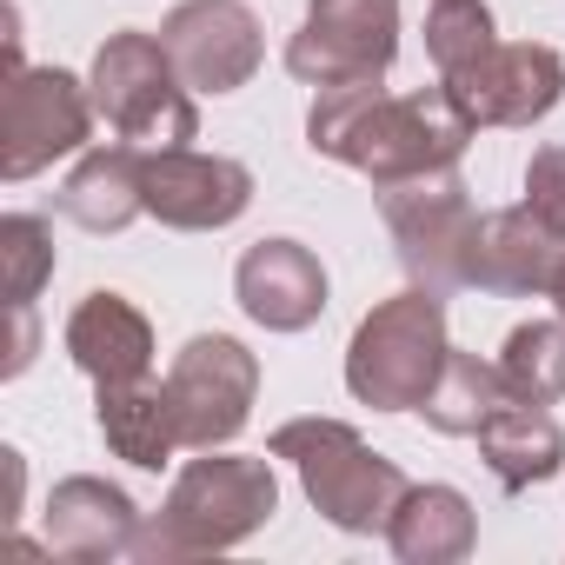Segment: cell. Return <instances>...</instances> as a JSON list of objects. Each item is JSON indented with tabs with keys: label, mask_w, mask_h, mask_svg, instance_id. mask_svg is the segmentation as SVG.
Instances as JSON below:
<instances>
[{
	"label": "cell",
	"mask_w": 565,
	"mask_h": 565,
	"mask_svg": "<svg viewBox=\"0 0 565 565\" xmlns=\"http://www.w3.org/2000/svg\"><path fill=\"white\" fill-rule=\"evenodd\" d=\"M472 134L479 127L459 114V100L446 87L386 94L380 81H347V87H313V114H307L313 153L366 173L373 193L439 173V167H459Z\"/></svg>",
	"instance_id": "obj_1"
},
{
	"label": "cell",
	"mask_w": 565,
	"mask_h": 565,
	"mask_svg": "<svg viewBox=\"0 0 565 565\" xmlns=\"http://www.w3.org/2000/svg\"><path fill=\"white\" fill-rule=\"evenodd\" d=\"M273 512H279L273 459H246V452H220L213 446L193 466H180L167 505L134 539V558H206V552H233Z\"/></svg>",
	"instance_id": "obj_2"
},
{
	"label": "cell",
	"mask_w": 565,
	"mask_h": 565,
	"mask_svg": "<svg viewBox=\"0 0 565 565\" xmlns=\"http://www.w3.org/2000/svg\"><path fill=\"white\" fill-rule=\"evenodd\" d=\"M452 340H446V294L433 287H406L393 300H380L353 347H347V393L373 413H419L439 366H446Z\"/></svg>",
	"instance_id": "obj_3"
},
{
	"label": "cell",
	"mask_w": 565,
	"mask_h": 565,
	"mask_svg": "<svg viewBox=\"0 0 565 565\" xmlns=\"http://www.w3.org/2000/svg\"><path fill=\"white\" fill-rule=\"evenodd\" d=\"M273 459H287L313 499V512L340 532H386L406 499V472L373 452L347 419H287L273 433Z\"/></svg>",
	"instance_id": "obj_4"
},
{
	"label": "cell",
	"mask_w": 565,
	"mask_h": 565,
	"mask_svg": "<svg viewBox=\"0 0 565 565\" xmlns=\"http://www.w3.org/2000/svg\"><path fill=\"white\" fill-rule=\"evenodd\" d=\"M94 114L107 120L114 140L153 153V147H186L200 140V107H193V87L180 81L173 54L153 41V34H107L100 54H94Z\"/></svg>",
	"instance_id": "obj_5"
},
{
	"label": "cell",
	"mask_w": 565,
	"mask_h": 565,
	"mask_svg": "<svg viewBox=\"0 0 565 565\" xmlns=\"http://www.w3.org/2000/svg\"><path fill=\"white\" fill-rule=\"evenodd\" d=\"M380 220L399 246V266L413 273V287H433V294L466 287V239L479 226V206H472L459 167L380 186Z\"/></svg>",
	"instance_id": "obj_6"
},
{
	"label": "cell",
	"mask_w": 565,
	"mask_h": 565,
	"mask_svg": "<svg viewBox=\"0 0 565 565\" xmlns=\"http://www.w3.org/2000/svg\"><path fill=\"white\" fill-rule=\"evenodd\" d=\"M94 87L67 67H14L0 100V180H34L54 160L81 153L94 134Z\"/></svg>",
	"instance_id": "obj_7"
},
{
	"label": "cell",
	"mask_w": 565,
	"mask_h": 565,
	"mask_svg": "<svg viewBox=\"0 0 565 565\" xmlns=\"http://www.w3.org/2000/svg\"><path fill=\"white\" fill-rule=\"evenodd\" d=\"M167 399H173V426L186 452L233 446L259 399V360L233 333H193L167 366Z\"/></svg>",
	"instance_id": "obj_8"
},
{
	"label": "cell",
	"mask_w": 565,
	"mask_h": 565,
	"mask_svg": "<svg viewBox=\"0 0 565 565\" xmlns=\"http://www.w3.org/2000/svg\"><path fill=\"white\" fill-rule=\"evenodd\" d=\"M399 54V0H307V21L287 41V74L307 87L386 81Z\"/></svg>",
	"instance_id": "obj_9"
},
{
	"label": "cell",
	"mask_w": 565,
	"mask_h": 565,
	"mask_svg": "<svg viewBox=\"0 0 565 565\" xmlns=\"http://www.w3.org/2000/svg\"><path fill=\"white\" fill-rule=\"evenodd\" d=\"M140 193L147 213L173 233H220L253 206V173L226 153L200 147H153L140 153Z\"/></svg>",
	"instance_id": "obj_10"
},
{
	"label": "cell",
	"mask_w": 565,
	"mask_h": 565,
	"mask_svg": "<svg viewBox=\"0 0 565 565\" xmlns=\"http://www.w3.org/2000/svg\"><path fill=\"white\" fill-rule=\"evenodd\" d=\"M160 47L193 94H239L266 61V34L246 0H180L160 21Z\"/></svg>",
	"instance_id": "obj_11"
},
{
	"label": "cell",
	"mask_w": 565,
	"mask_h": 565,
	"mask_svg": "<svg viewBox=\"0 0 565 565\" xmlns=\"http://www.w3.org/2000/svg\"><path fill=\"white\" fill-rule=\"evenodd\" d=\"M472 127H532L565 100V61L545 41H499L466 74L439 81Z\"/></svg>",
	"instance_id": "obj_12"
},
{
	"label": "cell",
	"mask_w": 565,
	"mask_h": 565,
	"mask_svg": "<svg viewBox=\"0 0 565 565\" xmlns=\"http://www.w3.org/2000/svg\"><path fill=\"white\" fill-rule=\"evenodd\" d=\"M233 300L266 333H307L327 313V266L300 239H253L233 266Z\"/></svg>",
	"instance_id": "obj_13"
},
{
	"label": "cell",
	"mask_w": 565,
	"mask_h": 565,
	"mask_svg": "<svg viewBox=\"0 0 565 565\" xmlns=\"http://www.w3.org/2000/svg\"><path fill=\"white\" fill-rule=\"evenodd\" d=\"M558 259H565V239L519 200V206L479 213V226L466 239V287L499 294V300H525V294L552 287Z\"/></svg>",
	"instance_id": "obj_14"
},
{
	"label": "cell",
	"mask_w": 565,
	"mask_h": 565,
	"mask_svg": "<svg viewBox=\"0 0 565 565\" xmlns=\"http://www.w3.org/2000/svg\"><path fill=\"white\" fill-rule=\"evenodd\" d=\"M134 539H140V512L120 486L94 479V472H74L54 486L47 499V552L61 558H134Z\"/></svg>",
	"instance_id": "obj_15"
},
{
	"label": "cell",
	"mask_w": 565,
	"mask_h": 565,
	"mask_svg": "<svg viewBox=\"0 0 565 565\" xmlns=\"http://www.w3.org/2000/svg\"><path fill=\"white\" fill-rule=\"evenodd\" d=\"M67 360L94 380V386H120V380H147L153 373V327L127 294H87L67 313Z\"/></svg>",
	"instance_id": "obj_16"
},
{
	"label": "cell",
	"mask_w": 565,
	"mask_h": 565,
	"mask_svg": "<svg viewBox=\"0 0 565 565\" xmlns=\"http://www.w3.org/2000/svg\"><path fill=\"white\" fill-rule=\"evenodd\" d=\"M386 545L399 565H459L479 545L472 499L459 486H406V499L386 519Z\"/></svg>",
	"instance_id": "obj_17"
},
{
	"label": "cell",
	"mask_w": 565,
	"mask_h": 565,
	"mask_svg": "<svg viewBox=\"0 0 565 565\" xmlns=\"http://www.w3.org/2000/svg\"><path fill=\"white\" fill-rule=\"evenodd\" d=\"M94 426L107 439L114 459L127 466H147L160 472L180 446V426H173V399H167V380H120V386H94Z\"/></svg>",
	"instance_id": "obj_18"
},
{
	"label": "cell",
	"mask_w": 565,
	"mask_h": 565,
	"mask_svg": "<svg viewBox=\"0 0 565 565\" xmlns=\"http://www.w3.org/2000/svg\"><path fill=\"white\" fill-rule=\"evenodd\" d=\"M61 213L87 233H127L140 213H147V193H140V147L114 140V147H94L67 186H61Z\"/></svg>",
	"instance_id": "obj_19"
},
{
	"label": "cell",
	"mask_w": 565,
	"mask_h": 565,
	"mask_svg": "<svg viewBox=\"0 0 565 565\" xmlns=\"http://www.w3.org/2000/svg\"><path fill=\"white\" fill-rule=\"evenodd\" d=\"M479 459L492 466V479L505 492H525L539 479H552L565 466V433L545 406H499L486 426H479Z\"/></svg>",
	"instance_id": "obj_20"
},
{
	"label": "cell",
	"mask_w": 565,
	"mask_h": 565,
	"mask_svg": "<svg viewBox=\"0 0 565 565\" xmlns=\"http://www.w3.org/2000/svg\"><path fill=\"white\" fill-rule=\"evenodd\" d=\"M499 406H512V393H505V380H499V360L486 366L479 353H459V347H452L419 413H426V426H433V433L479 439V426H486Z\"/></svg>",
	"instance_id": "obj_21"
},
{
	"label": "cell",
	"mask_w": 565,
	"mask_h": 565,
	"mask_svg": "<svg viewBox=\"0 0 565 565\" xmlns=\"http://www.w3.org/2000/svg\"><path fill=\"white\" fill-rule=\"evenodd\" d=\"M499 380L519 406H558L565 399V320H525L499 347Z\"/></svg>",
	"instance_id": "obj_22"
},
{
	"label": "cell",
	"mask_w": 565,
	"mask_h": 565,
	"mask_svg": "<svg viewBox=\"0 0 565 565\" xmlns=\"http://www.w3.org/2000/svg\"><path fill=\"white\" fill-rule=\"evenodd\" d=\"M492 47H499V34H492V8H486V0H433V8H426V54H433L439 81L466 74Z\"/></svg>",
	"instance_id": "obj_23"
},
{
	"label": "cell",
	"mask_w": 565,
	"mask_h": 565,
	"mask_svg": "<svg viewBox=\"0 0 565 565\" xmlns=\"http://www.w3.org/2000/svg\"><path fill=\"white\" fill-rule=\"evenodd\" d=\"M0 266H8V307H34L54 279V226L41 213H8L0 220Z\"/></svg>",
	"instance_id": "obj_24"
},
{
	"label": "cell",
	"mask_w": 565,
	"mask_h": 565,
	"mask_svg": "<svg viewBox=\"0 0 565 565\" xmlns=\"http://www.w3.org/2000/svg\"><path fill=\"white\" fill-rule=\"evenodd\" d=\"M525 206L565 239V147H539L525 167Z\"/></svg>",
	"instance_id": "obj_25"
},
{
	"label": "cell",
	"mask_w": 565,
	"mask_h": 565,
	"mask_svg": "<svg viewBox=\"0 0 565 565\" xmlns=\"http://www.w3.org/2000/svg\"><path fill=\"white\" fill-rule=\"evenodd\" d=\"M34 347H41V327H34V307H14V347H8V380H21L34 366Z\"/></svg>",
	"instance_id": "obj_26"
},
{
	"label": "cell",
	"mask_w": 565,
	"mask_h": 565,
	"mask_svg": "<svg viewBox=\"0 0 565 565\" xmlns=\"http://www.w3.org/2000/svg\"><path fill=\"white\" fill-rule=\"evenodd\" d=\"M545 300H552V313L565 320V259H558V273H552V287H545Z\"/></svg>",
	"instance_id": "obj_27"
}]
</instances>
